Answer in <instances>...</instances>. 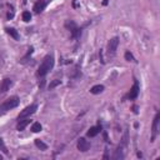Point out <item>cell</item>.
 <instances>
[{"instance_id": "6da1fadb", "label": "cell", "mask_w": 160, "mask_h": 160, "mask_svg": "<svg viewBox=\"0 0 160 160\" xmlns=\"http://www.w3.org/2000/svg\"><path fill=\"white\" fill-rule=\"evenodd\" d=\"M54 67V58L51 55H46L43 60V63L40 64L39 70H38V75L39 76H45Z\"/></svg>"}, {"instance_id": "7a4b0ae2", "label": "cell", "mask_w": 160, "mask_h": 160, "mask_svg": "<svg viewBox=\"0 0 160 160\" xmlns=\"http://www.w3.org/2000/svg\"><path fill=\"white\" fill-rule=\"evenodd\" d=\"M19 103H20V100H19L18 97H11L8 100H5L0 108H2V110H4V111H8V110H11V109L16 108L19 105Z\"/></svg>"}, {"instance_id": "3957f363", "label": "cell", "mask_w": 160, "mask_h": 160, "mask_svg": "<svg viewBox=\"0 0 160 160\" xmlns=\"http://www.w3.org/2000/svg\"><path fill=\"white\" fill-rule=\"evenodd\" d=\"M37 110H38V105H37V104H31V105L26 106V108H25L24 110H21V113L19 114V120H20V119L29 118L30 115H33Z\"/></svg>"}, {"instance_id": "277c9868", "label": "cell", "mask_w": 160, "mask_h": 160, "mask_svg": "<svg viewBox=\"0 0 160 160\" xmlns=\"http://www.w3.org/2000/svg\"><path fill=\"white\" fill-rule=\"evenodd\" d=\"M65 26L71 31L73 38H75V39L80 38V35H81V29H79V28H78V25H76L74 21H71V20H70V21H67Z\"/></svg>"}, {"instance_id": "5b68a950", "label": "cell", "mask_w": 160, "mask_h": 160, "mask_svg": "<svg viewBox=\"0 0 160 160\" xmlns=\"http://www.w3.org/2000/svg\"><path fill=\"white\" fill-rule=\"evenodd\" d=\"M159 123H160V113H156L154 121H153V128H151V141L155 140L158 132H159Z\"/></svg>"}, {"instance_id": "8992f818", "label": "cell", "mask_w": 160, "mask_h": 160, "mask_svg": "<svg viewBox=\"0 0 160 160\" xmlns=\"http://www.w3.org/2000/svg\"><path fill=\"white\" fill-rule=\"evenodd\" d=\"M118 46H119V38H113L110 39V41L108 43V53L109 54H115L116 50H118Z\"/></svg>"}, {"instance_id": "52a82bcc", "label": "cell", "mask_w": 160, "mask_h": 160, "mask_svg": "<svg viewBox=\"0 0 160 160\" xmlns=\"http://www.w3.org/2000/svg\"><path fill=\"white\" fill-rule=\"evenodd\" d=\"M139 91H140V86H139V83L135 81L133 88L130 89V93H129V99L130 100H134L138 98V95H139Z\"/></svg>"}, {"instance_id": "ba28073f", "label": "cell", "mask_w": 160, "mask_h": 160, "mask_svg": "<svg viewBox=\"0 0 160 160\" xmlns=\"http://www.w3.org/2000/svg\"><path fill=\"white\" fill-rule=\"evenodd\" d=\"M13 85V81L10 79H4L0 81V94H3V93H6Z\"/></svg>"}, {"instance_id": "9c48e42d", "label": "cell", "mask_w": 160, "mask_h": 160, "mask_svg": "<svg viewBox=\"0 0 160 160\" xmlns=\"http://www.w3.org/2000/svg\"><path fill=\"white\" fill-rule=\"evenodd\" d=\"M78 149L80 150V151H88L89 149H90V143L86 140V139H84V138H80L79 140H78Z\"/></svg>"}, {"instance_id": "30bf717a", "label": "cell", "mask_w": 160, "mask_h": 160, "mask_svg": "<svg viewBox=\"0 0 160 160\" xmlns=\"http://www.w3.org/2000/svg\"><path fill=\"white\" fill-rule=\"evenodd\" d=\"M45 6H46V0H38L34 5V11L37 14H39L45 9Z\"/></svg>"}, {"instance_id": "8fae6325", "label": "cell", "mask_w": 160, "mask_h": 160, "mask_svg": "<svg viewBox=\"0 0 160 160\" xmlns=\"http://www.w3.org/2000/svg\"><path fill=\"white\" fill-rule=\"evenodd\" d=\"M29 124H30V119H29V118L20 119V120H19V124H18V130H19V132L24 130V129H25V128H26Z\"/></svg>"}, {"instance_id": "7c38bea8", "label": "cell", "mask_w": 160, "mask_h": 160, "mask_svg": "<svg viewBox=\"0 0 160 160\" xmlns=\"http://www.w3.org/2000/svg\"><path fill=\"white\" fill-rule=\"evenodd\" d=\"M100 132H102V126H93V128H90V130L88 132V136L94 138V136H97Z\"/></svg>"}, {"instance_id": "4fadbf2b", "label": "cell", "mask_w": 160, "mask_h": 160, "mask_svg": "<svg viewBox=\"0 0 160 160\" xmlns=\"http://www.w3.org/2000/svg\"><path fill=\"white\" fill-rule=\"evenodd\" d=\"M103 90H104V86L100 85V84H98V85H94V86L90 89V93H91V94H100Z\"/></svg>"}, {"instance_id": "5bb4252c", "label": "cell", "mask_w": 160, "mask_h": 160, "mask_svg": "<svg viewBox=\"0 0 160 160\" xmlns=\"http://www.w3.org/2000/svg\"><path fill=\"white\" fill-rule=\"evenodd\" d=\"M6 33H8L10 37H13L15 40H19V34H18V31H16L15 29H13V28H8V29H6Z\"/></svg>"}, {"instance_id": "9a60e30c", "label": "cell", "mask_w": 160, "mask_h": 160, "mask_svg": "<svg viewBox=\"0 0 160 160\" xmlns=\"http://www.w3.org/2000/svg\"><path fill=\"white\" fill-rule=\"evenodd\" d=\"M114 159L115 160H121L124 159V154H123V148H118V150L114 154Z\"/></svg>"}, {"instance_id": "2e32d148", "label": "cell", "mask_w": 160, "mask_h": 160, "mask_svg": "<svg viewBox=\"0 0 160 160\" xmlns=\"http://www.w3.org/2000/svg\"><path fill=\"white\" fill-rule=\"evenodd\" d=\"M41 129H43V126L40 123H34L33 126H31V132L33 133H39V132H41Z\"/></svg>"}, {"instance_id": "e0dca14e", "label": "cell", "mask_w": 160, "mask_h": 160, "mask_svg": "<svg viewBox=\"0 0 160 160\" xmlns=\"http://www.w3.org/2000/svg\"><path fill=\"white\" fill-rule=\"evenodd\" d=\"M35 145H37L40 150H46V149H48V145H46L45 143H43L40 139H37V140H35Z\"/></svg>"}, {"instance_id": "ac0fdd59", "label": "cell", "mask_w": 160, "mask_h": 160, "mask_svg": "<svg viewBox=\"0 0 160 160\" xmlns=\"http://www.w3.org/2000/svg\"><path fill=\"white\" fill-rule=\"evenodd\" d=\"M0 150H2L4 154H8L9 151H8V149H6V146H5V144H4V141H3V139L0 138Z\"/></svg>"}, {"instance_id": "d6986e66", "label": "cell", "mask_w": 160, "mask_h": 160, "mask_svg": "<svg viewBox=\"0 0 160 160\" xmlns=\"http://www.w3.org/2000/svg\"><path fill=\"white\" fill-rule=\"evenodd\" d=\"M30 19H31V14L29 11H24L23 13V20L28 23V21H30Z\"/></svg>"}, {"instance_id": "ffe728a7", "label": "cell", "mask_w": 160, "mask_h": 160, "mask_svg": "<svg viewBox=\"0 0 160 160\" xmlns=\"http://www.w3.org/2000/svg\"><path fill=\"white\" fill-rule=\"evenodd\" d=\"M60 83H61V81H60V80H58V79H55V80H53V81H51V83L49 84V89H50V90H51V89H54L55 86H58V85H60Z\"/></svg>"}, {"instance_id": "44dd1931", "label": "cell", "mask_w": 160, "mask_h": 160, "mask_svg": "<svg viewBox=\"0 0 160 160\" xmlns=\"http://www.w3.org/2000/svg\"><path fill=\"white\" fill-rule=\"evenodd\" d=\"M125 59H126L128 61H134V56H133L129 51H126V53H125Z\"/></svg>"}, {"instance_id": "7402d4cb", "label": "cell", "mask_w": 160, "mask_h": 160, "mask_svg": "<svg viewBox=\"0 0 160 160\" xmlns=\"http://www.w3.org/2000/svg\"><path fill=\"white\" fill-rule=\"evenodd\" d=\"M2 159H3V156H2V155H0V160H2Z\"/></svg>"}]
</instances>
